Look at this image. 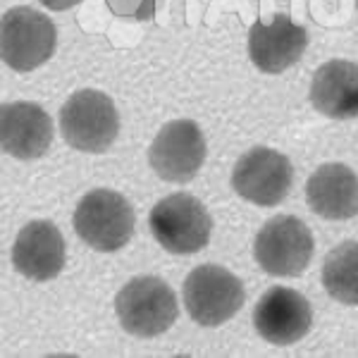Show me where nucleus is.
<instances>
[{
	"label": "nucleus",
	"mask_w": 358,
	"mask_h": 358,
	"mask_svg": "<svg viewBox=\"0 0 358 358\" xmlns=\"http://www.w3.org/2000/svg\"><path fill=\"white\" fill-rule=\"evenodd\" d=\"M13 265L27 280L48 282L65 268V239L48 220L29 222L15 239Z\"/></svg>",
	"instance_id": "13"
},
{
	"label": "nucleus",
	"mask_w": 358,
	"mask_h": 358,
	"mask_svg": "<svg viewBox=\"0 0 358 358\" xmlns=\"http://www.w3.org/2000/svg\"><path fill=\"white\" fill-rule=\"evenodd\" d=\"M253 325L268 344L292 346L308 334L313 325V310L308 299L289 287H273L258 299L253 310Z\"/></svg>",
	"instance_id": "10"
},
{
	"label": "nucleus",
	"mask_w": 358,
	"mask_h": 358,
	"mask_svg": "<svg viewBox=\"0 0 358 358\" xmlns=\"http://www.w3.org/2000/svg\"><path fill=\"white\" fill-rule=\"evenodd\" d=\"M122 327L134 337H158L177 320V296L160 277L141 275L129 280L115 296Z\"/></svg>",
	"instance_id": "1"
},
{
	"label": "nucleus",
	"mask_w": 358,
	"mask_h": 358,
	"mask_svg": "<svg viewBox=\"0 0 358 358\" xmlns=\"http://www.w3.org/2000/svg\"><path fill=\"white\" fill-rule=\"evenodd\" d=\"M57 31L43 13L34 8H13L0 24L3 62L15 72H31L48 62L55 53Z\"/></svg>",
	"instance_id": "6"
},
{
	"label": "nucleus",
	"mask_w": 358,
	"mask_h": 358,
	"mask_svg": "<svg viewBox=\"0 0 358 358\" xmlns=\"http://www.w3.org/2000/svg\"><path fill=\"white\" fill-rule=\"evenodd\" d=\"M306 201L325 220H349L358 215V175L342 163L320 165L306 184Z\"/></svg>",
	"instance_id": "14"
},
{
	"label": "nucleus",
	"mask_w": 358,
	"mask_h": 358,
	"mask_svg": "<svg viewBox=\"0 0 358 358\" xmlns=\"http://www.w3.org/2000/svg\"><path fill=\"white\" fill-rule=\"evenodd\" d=\"M206 160V136L192 120L167 122L148 148V163L165 182L187 184Z\"/></svg>",
	"instance_id": "9"
},
{
	"label": "nucleus",
	"mask_w": 358,
	"mask_h": 358,
	"mask_svg": "<svg viewBox=\"0 0 358 358\" xmlns=\"http://www.w3.org/2000/svg\"><path fill=\"white\" fill-rule=\"evenodd\" d=\"M120 115L110 96L103 91L82 89L62 106L60 134L72 148L84 153H103L115 143Z\"/></svg>",
	"instance_id": "2"
},
{
	"label": "nucleus",
	"mask_w": 358,
	"mask_h": 358,
	"mask_svg": "<svg viewBox=\"0 0 358 358\" xmlns=\"http://www.w3.org/2000/svg\"><path fill=\"white\" fill-rule=\"evenodd\" d=\"M253 256L268 275L299 277L313 258V234L294 215H275L256 236Z\"/></svg>",
	"instance_id": "7"
},
{
	"label": "nucleus",
	"mask_w": 358,
	"mask_h": 358,
	"mask_svg": "<svg viewBox=\"0 0 358 358\" xmlns=\"http://www.w3.org/2000/svg\"><path fill=\"white\" fill-rule=\"evenodd\" d=\"M322 287L334 301L358 306V241H344L322 263Z\"/></svg>",
	"instance_id": "16"
},
{
	"label": "nucleus",
	"mask_w": 358,
	"mask_h": 358,
	"mask_svg": "<svg viewBox=\"0 0 358 358\" xmlns=\"http://www.w3.org/2000/svg\"><path fill=\"white\" fill-rule=\"evenodd\" d=\"M310 103L325 117H358V62H325L310 82Z\"/></svg>",
	"instance_id": "15"
},
{
	"label": "nucleus",
	"mask_w": 358,
	"mask_h": 358,
	"mask_svg": "<svg viewBox=\"0 0 358 358\" xmlns=\"http://www.w3.org/2000/svg\"><path fill=\"white\" fill-rule=\"evenodd\" d=\"M294 182V170L287 155L273 148L256 146L236 160L232 170V189L248 203L263 208L280 206Z\"/></svg>",
	"instance_id": "8"
},
{
	"label": "nucleus",
	"mask_w": 358,
	"mask_h": 358,
	"mask_svg": "<svg viewBox=\"0 0 358 358\" xmlns=\"http://www.w3.org/2000/svg\"><path fill=\"white\" fill-rule=\"evenodd\" d=\"M184 306L189 315L203 327H217L239 313L244 306V285L220 265H201L184 282Z\"/></svg>",
	"instance_id": "5"
},
{
	"label": "nucleus",
	"mask_w": 358,
	"mask_h": 358,
	"mask_svg": "<svg viewBox=\"0 0 358 358\" xmlns=\"http://www.w3.org/2000/svg\"><path fill=\"white\" fill-rule=\"evenodd\" d=\"M308 34L289 15H275L270 24L256 22L248 31V55L265 74H280L301 60Z\"/></svg>",
	"instance_id": "11"
},
{
	"label": "nucleus",
	"mask_w": 358,
	"mask_h": 358,
	"mask_svg": "<svg viewBox=\"0 0 358 358\" xmlns=\"http://www.w3.org/2000/svg\"><path fill=\"white\" fill-rule=\"evenodd\" d=\"M134 208L122 194L96 189L79 201L74 210V229L79 239L96 251H120L134 234Z\"/></svg>",
	"instance_id": "3"
},
{
	"label": "nucleus",
	"mask_w": 358,
	"mask_h": 358,
	"mask_svg": "<svg viewBox=\"0 0 358 358\" xmlns=\"http://www.w3.org/2000/svg\"><path fill=\"white\" fill-rule=\"evenodd\" d=\"M41 5H45L48 10H55V13H62V10H69L74 5H79L82 0H38Z\"/></svg>",
	"instance_id": "18"
},
{
	"label": "nucleus",
	"mask_w": 358,
	"mask_h": 358,
	"mask_svg": "<svg viewBox=\"0 0 358 358\" xmlns=\"http://www.w3.org/2000/svg\"><path fill=\"white\" fill-rule=\"evenodd\" d=\"M113 15L124 20L148 22L155 17V0H106Z\"/></svg>",
	"instance_id": "17"
},
{
	"label": "nucleus",
	"mask_w": 358,
	"mask_h": 358,
	"mask_svg": "<svg viewBox=\"0 0 358 358\" xmlns=\"http://www.w3.org/2000/svg\"><path fill=\"white\" fill-rule=\"evenodd\" d=\"M151 232L160 246L170 253H199L208 246L213 220L206 206L196 196L172 194L158 201L148 217Z\"/></svg>",
	"instance_id": "4"
},
{
	"label": "nucleus",
	"mask_w": 358,
	"mask_h": 358,
	"mask_svg": "<svg viewBox=\"0 0 358 358\" xmlns=\"http://www.w3.org/2000/svg\"><path fill=\"white\" fill-rule=\"evenodd\" d=\"M50 141L53 122L38 103L17 101L0 108V143L8 155L20 160L41 158Z\"/></svg>",
	"instance_id": "12"
}]
</instances>
